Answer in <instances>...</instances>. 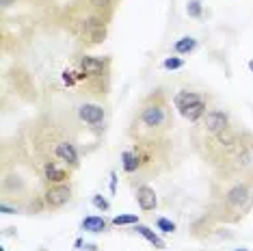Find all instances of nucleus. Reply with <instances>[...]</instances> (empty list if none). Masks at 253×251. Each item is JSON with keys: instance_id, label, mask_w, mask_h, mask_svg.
<instances>
[{"instance_id": "nucleus-1", "label": "nucleus", "mask_w": 253, "mask_h": 251, "mask_svg": "<svg viewBox=\"0 0 253 251\" xmlns=\"http://www.w3.org/2000/svg\"><path fill=\"white\" fill-rule=\"evenodd\" d=\"M173 104H175V108L180 110V115L193 124H197L199 119L206 115V100H203V95L197 93V91H186V89L178 91L173 98Z\"/></svg>"}, {"instance_id": "nucleus-20", "label": "nucleus", "mask_w": 253, "mask_h": 251, "mask_svg": "<svg viewBox=\"0 0 253 251\" xmlns=\"http://www.w3.org/2000/svg\"><path fill=\"white\" fill-rule=\"evenodd\" d=\"M113 2H115V0H89V4L93 9H108Z\"/></svg>"}, {"instance_id": "nucleus-24", "label": "nucleus", "mask_w": 253, "mask_h": 251, "mask_svg": "<svg viewBox=\"0 0 253 251\" xmlns=\"http://www.w3.org/2000/svg\"><path fill=\"white\" fill-rule=\"evenodd\" d=\"M13 2H16V0H2V7H4V9H7V7H11V4H13Z\"/></svg>"}, {"instance_id": "nucleus-23", "label": "nucleus", "mask_w": 253, "mask_h": 251, "mask_svg": "<svg viewBox=\"0 0 253 251\" xmlns=\"http://www.w3.org/2000/svg\"><path fill=\"white\" fill-rule=\"evenodd\" d=\"M115 188H117V173L113 171V173H110V191L115 193Z\"/></svg>"}, {"instance_id": "nucleus-6", "label": "nucleus", "mask_w": 253, "mask_h": 251, "mask_svg": "<svg viewBox=\"0 0 253 251\" xmlns=\"http://www.w3.org/2000/svg\"><path fill=\"white\" fill-rule=\"evenodd\" d=\"M78 117L89 126H100V124H104V108L100 104L87 102L78 108Z\"/></svg>"}, {"instance_id": "nucleus-26", "label": "nucleus", "mask_w": 253, "mask_h": 251, "mask_svg": "<svg viewBox=\"0 0 253 251\" xmlns=\"http://www.w3.org/2000/svg\"><path fill=\"white\" fill-rule=\"evenodd\" d=\"M234 251H249V249H242V247H240V249H234Z\"/></svg>"}, {"instance_id": "nucleus-25", "label": "nucleus", "mask_w": 253, "mask_h": 251, "mask_svg": "<svg viewBox=\"0 0 253 251\" xmlns=\"http://www.w3.org/2000/svg\"><path fill=\"white\" fill-rule=\"evenodd\" d=\"M249 70L253 72V61H249Z\"/></svg>"}, {"instance_id": "nucleus-10", "label": "nucleus", "mask_w": 253, "mask_h": 251, "mask_svg": "<svg viewBox=\"0 0 253 251\" xmlns=\"http://www.w3.org/2000/svg\"><path fill=\"white\" fill-rule=\"evenodd\" d=\"M121 165H124V171L126 173H134L136 169L141 167V158H139V152H132V149H126L121 152Z\"/></svg>"}, {"instance_id": "nucleus-7", "label": "nucleus", "mask_w": 253, "mask_h": 251, "mask_svg": "<svg viewBox=\"0 0 253 251\" xmlns=\"http://www.w3.org/2000/svg\"><path fill=\"white\" fill-rule=\"evenodd\" d=\"M80 70L87 78H100V76L106 72V63L102 59H95V56H82Z\"/></svg>"}, {"instance_id": "nucleus-9", "label": "nucleus", "mask_w": 253, "mask_h": 251, "mask_svg": "<svg viewBox=\"0 0 253 251\" xmlns=\"http://www.w3.org/2000/svg\"><path fill=\"white\" fill-rule=\"evenodd\" d=\"M136 201H139L141 210H154L156 204H158V197H156L152 186L141 184L139 188H136Z\"/></svg>"}, {"instance_id": "nucleus-19", "label": "nucleus", "mask_w": 253, "mask_h": 251, "mask_svg": "<svg viewBox=\"0 0 253 251\" xmlns=\"http://www.w3.org/2000/svg\"><path fill=\"white\" fill-rule=\"evenodd\" d=\"M91 201H93V206H95L97 210H108V208H110L108 199H104L102 195H93V199H91Z\"/></svg>"}, {"instance_id": "nucleus-8", "label": "nucleus", "mask_w": 253, "mask_h": 251, "mask_svg": "<svg viewBox=\"0 0 253 251\" xmlns=\"http://www.w3.org/2000/svg\"><path fill=\"white\" fill-rule=\"evenodd\" d=\"M54 156H56L61 162H65V165H70V167H78V152H76L74 143H70V141H61V143H56V147H54Z\"/></svg>"}, {"instance_id": "nucleus-11", "label": "nucleus", "mask_w": 253, "mask_h": 251, "mask_svg": "<svg viewBox=\"0 0 253 251\" xmlns=\"http://www.w3.org/2000/svg\"><path fill=\"white\" fill-rule=\"evenodd\" d=\"M134 230H136V232H139V234H141V236H143V238H145V240H147V243H152V245H154V247H156V249H164V240H163V238H160V236H158V234H156V232H154V230H149V228H147V225H141V223H136V225H134Z\"/></svg>"}, {"instance_id": "nucleus-18", "label": "nucleus", "mask_w": 253, "mask_h": 251, "mask_svg": "<svg viewBox=\"0 0 253 251\" xmlns=\"http://www.w3.org/2000/svg\"><path fill=\"white\" fill-rule=\"evenodd\" d=\"M156 228H158L160 232H167V234H169V232H175V223H173L171 219H164V216H160V219L156 221Z\"/></svg>"}, {"instance_id": "nucleus-22", "label": "nucleus", "mask_w": 253, "mask_h": 251, "mask_svg": "<svg viewBox=\"0 0 253 251\" xmlns=\"http://www.w3.org/2000/svg\"><path fill=\"white\" fill-rule=\"evenodd\" d=\"M63 83H65V85H76V78H74V72H63Z\"/></svg>"}, {"instance_id": "nucleus-21", "label": "nucleus", "mask_w": 253, "mask_h": 251, "mask_svg": "<svg viewBox=\"0 0 253 251\" xmlns=\"http://www.w3.org/2000/svg\"><path fill=\"white\" fill-rule=\"evenodd\" d=\"M0 212H2V215H16L18 212V206H9V204H0Z\"/></svg>"}, {"instance_id": "nucleus-2", "label": "nucleus", "mask_w": 253, "mask_h": 251, "mask_svg": "<svg viewBox=\"0 0 253 251\" xmlns=\"http://www.w3.org/2000/svg\"><path fill=\"white\" fill-rule=\"evenodd\" d=\"M139 124H141V128L152 130V132L154 130L167 128V124H169L167 106L160 104V102H152V104L143 106V110H141V115H139Z\"/></svg>"}, {"instance_id": "nucleus-13", "label": "nucleus", "mask_w": 253, "mask_h": 251, "mask_svg": "<svg viewBox=\"0 0 253 251\" xmlns=\"http://www.w3.org/2000/svg\"><path fill=\"white\" fill-rule=\"evenodd\" d=\"M46 178L50 182H54V184H63V182L67 180V171L61 167H56L54 162H48L46 165Z\"/></svg>"}, {"instance_id": "nucleus-14", "label": "nucleus", "mask_w": 253, "mask_h": 251, "mask_svg": "<svg viewBox=\"0 0 253 251\" xmlns=\"http://www.w3.org/2000/svg\"><path fill=\"white\" fill-rule=\"evenodd\" d=\"M195 48H197V39H193V37H182V39L175 41L173 50L178 52V54H191Z\"/></svg>"}, {"instance_id": "nucleus-4", "label": "nucleus", "mask_w": 253, "mask_h": 251, "mask_svg": "<svg viewBox=\"0 0 253 251\" xmlns=\"http://www.w3.org/2000/svg\"><path fill=\"white\" fill-rule=\"evenodd\" d=\"M70 199H72V191H70V186H67V184H54V186H50L46 191V195H43L46 206H48V208H52V210L63 208V206H65Z\"/></svg>"}, {"instance_id": "nucleus-5", "label": "nucleus", "mask_w": 253, "mask_h": 251, "mask_svg": "<svg viewBox=\"0 0 253 251\" xmlns=\"http://www.w3.org/2000/svg\"><path fill=\"white\" fill-rule=\"evenodd\" d=\"M227 128H230V119H227V115L223 113V110H208V113L203 115V130H206L210 137L223 132V130H227Z\"/></svg>"}, {"instance_id": "nucleus-12", "label": "nucleus", "mask_w": 253, "mask_h": 251, "mask_svg": "<svg viewBox=\"0 0 253 251\" xmlns=\"http://www.w3.org/2000/svg\"><path fill=\"white\" fill-rule=\"evenodd\" d=\"M82 230L91 232V234H100V232L106 230V219L104 216H85V221H82Z\"/></svg>"}, {"instance_id": "nucleus-3", "label": "nucleus", "mask_w": 253, "mask_h": 251, "mask_svg": "<svg viewBox=\"0 0 253 251\" xmlns=\"http://www.w3.org/2000/svg\"><path fill=\"white\" fill-rule=\"evenodd\" d=\"M253 204V191L247 184H236L227 191L225 195V206L232 212H245Z\"/></svg>"}, {"instance_id": "nucleus-15", "label": "nucleus", "mask_w": 253, "mask_h": 251, "mask_svg": "<svg viewBox=\"0 0 253 251\" xmlns=\"http://www.w3.org/2000/svg\"><path fill=\"white\" fill-rule=\"evenodd\" d=\"M139 216L136 215H117L113 216V225H136Z\"/></svg>"}, {"instance_id": "nucleus-17", "label": "nucleus", "mask_w": 253, "mask_h": 251, "mask_svg": "<svg viewBox=\"0 0 253 251\" xmlns=\"http://www.w3.org/2000/svg\"><path fill=\"white\" fill-rule=\"evenodd\" d=\"M163 67H164V70H169V72H173V70H180V67H184V61L178 59V56H169V59L163 61Z\"/></svg>"}, {"instance_id": "nucleus-16", "label": "nucleus", "mask_w": 253, "mask_h": 251, "mask_svg": "<svg viewBox=\"0 0 253 251\" xmlns=\"http://www.w3.org/2000/svg\"><path fill=\"white\" fill-rule=\"evenodd\" d=\"M186 13L191 18H201V13H203V9H201V0H188V4H186Z\"/></svg>"}]
</instances>
